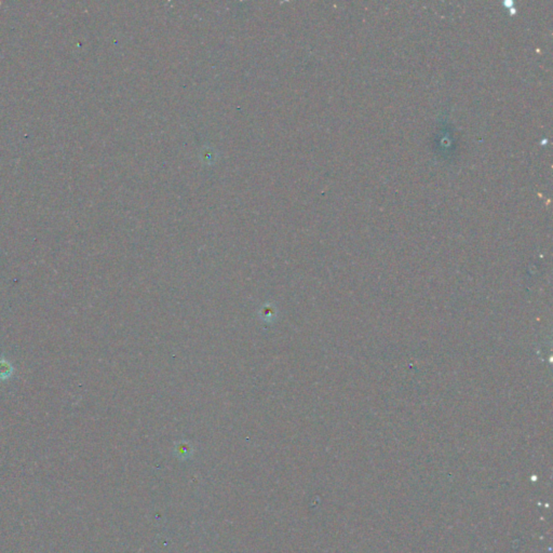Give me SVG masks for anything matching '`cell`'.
I'll return each instance as SVG.
<instances>
[{"label":"cell","instance_id":"cell-2","mask_svg":"<svg viewBox=\"0 0 553 553\" xmlns=\"http://www.w3.org/2000/svg\"><path fill=\"white\" fill-rule=\"evenodd\" d=\"M264 315H265V318H266V317H271V315H273V311H272L271 308H270V310L265 311V312H264Z\"/></svg>","mask_w":553,"mask_h":553},{"label":"cell","instance_id":"cell-1","mask_svg":"<svg viewBox=\"0 0 553 553\" xmlns=\"http://www.w3.org/2000/svg\"><path fill=\"white\" fill-rule=\"evenodd\" d=\"M15 373V367L12 362L6 358L4 354L0 355V382L10 381Z\"/></svg>","mask_w":553,"mask_h":553}]
</instances>
